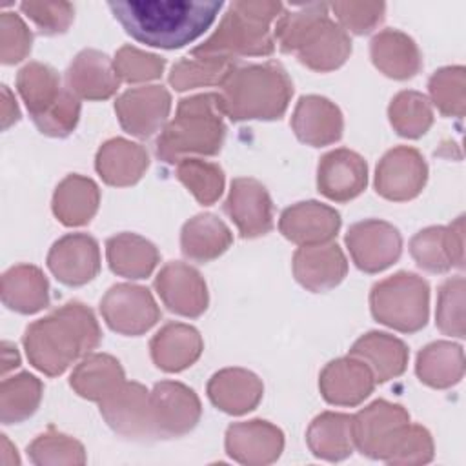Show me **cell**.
I'll list each match as a JSON object with an SVG mask.
<instances>
[{
	"label": "cell",
	"instance_id": "13",
	"mask_svg": "<svg viewBox=\"0 0 466 466\" xmlns=\"http://www.w3.org/2000/svg\"><path fill=\"white\" fill-rule=\"evenodd\" d=\"M428 180V164L419 149L397 146L384 153L375 169L377 193L391 202H406L420 195Z\"/></svg>",
	"mask_w": 466,
	"mask_h": 466
},
{
	"label": "cell",
	"instance_id": "44",
	"mask_svg": "<svg viewBox=\"0 0 466 466\" xmlns=\"http://www.w3.org/2000/svg\"><path fill=\"white\" fill-rule=\"evenodd\" d=\"M27 455L36 466L86 464L84 446L76 439L56 431L53 426L27 446Z\"/></svg>",
	"mask_w": 466,
	"mask_h": 466
},
{
	"label": "cell",
	"instance_id": "16",
	"mask_svg": "<svg viewBox=\"0 0 466 466\" xmlns=\"http://www.w3.org/2000/svg\"><path fill=\"white\" fill-rule=\"evenodd\" d=\"M410 253L419 268L430 273H446L464 266V217L450 226H430L410 240Z\"/></svg>",
	"mask_w": 466,
	"mask_h": 466
},
{
	"label": "cell",
	"instance_id": "9",
	"mask_svg": "<svg viewBox=\"0 0 466 466\" xmlns=\"http://www.w3.org/2000/svg\"><path fill=\"white\" fill-rule=\"evenodd\" d=\"M410 426V413L400 404L384 399L373 400L353 415L355 448L370 457L388 462Z\"/></svg>",
	"mask_w": 466,
	"mask_h": 466
},
{
	"label": "cell",
	"instance_id": "36",
	"mask_svg": "<svg viewBox=\"0 0 466 466\" xmlns=\"http://www.w3.org/2000/svg\"><path fill=\"white\" fill-rule=\"evenodd\" d=\"M106 257L111 271L124 279H146L158 264V249L137 233H118L106 240Z\"/></svg>",
	"mask_w": 466,
	"mask_h": 466
},
{
	"label": "cell",
	"instance_id": "35",
	"mask_svg": "<svg viewBox=\"0 0 466 466\" xmlns=\"http://www.w3.org/2000/svg\"><path fill=\"white\" fill-rule=\"evenodd\" d=\"M100 204L98 186L82 175H67L53 193V213L67 228L87 224Z\"/></svg>",
	"mask_w": 466,
	"mask_h": 466
},
{
	"label": "cell",
	"instance_id": "48",
	"mask_svg": "<svg viewBox=\"0 0 466 466\" xmlns=\"http://www.w3.org/2000/svg\"><path fill=\"white\" fill-rule=\"evenodd\" d=\"M20 11L47 36L66 33L75 18V7L69 2H22Z\"/></svg>",
	"mask_w": 466,
	"mask_h": 466
},
{
	"label": "cell",
	"instance_id": "40",
	"mask_svg": "<svg viewBox=\"0 0 466 466\" xmlns=\"http://www.w3.org/2000/svg\"><path fill=\"white\" fill-rule=\"evenodd\" d=\"M235 64L237 60L189 53L187 56L173 64L169 73V84L177 91L202 86H220L228 73L235 67Z\"/></svg>",
	"mask_w": 466,
	"mask_h": 466
},
{
	"label": "cell",
	"instance_id": "42",
	"mask_svg": "<svg viewBox=\"0 0 466 466\" xmlns=\"http://www.w3.org/2000/svg\"><path fill=\"white\" fill-rule=\"evenodd\" d=\"M175 175L202 206L215 204L224 191V171L215 162L186 157L177 162Z\"/></svg>",
	"mask_w": 466,
	"mask_h": 466
},
{
	"label": "cell",
	"instance_id": "1",
	"mask_svg": "<svg viewBox=\"0 0 466 466\" xmlns=\"http://www.w3.org/2000/svg\"><path fill=\"white\" fill-rule=\"evenodd\" d=\"M107 7L124 31L137 42L151 47L178 49L209 29L222 2L131 0L109 2Z\"/></svg>",
	"mask_w": 466,
	"mask_h": 466
},
{
	"label": "cell",
	"instance_id": "25",
	"mask_svg": "<svg viewBox=\"0 0 466 466\" xmlns=\"http://www.w3.org/2000/svg\"><path fill=\"white\" fill-rule=\"evenodd\" d=\"M291 127L300 142L322 147L340 140L344 118L340 109L329 98L304 95L299 98L291 115Z\"/></svg>",
	"mask_w": 466,
	"mask_h": 466
},
{
	"label": "cell",
	"instance_id": "45",
	"mask_svg": "<svg viewBox=\"0 0 466 466\" xmlns=\"http://www.w3.org/2000/svg\"><path fill=\"white\" fill-rule=\"evenodd\" d=\"M435 324L444 335H451L457 339H462L466 335L464 277H451L439 288Z\"/></svg>",
	"mask_w": 466,
	"mask_h": 466
},
{
	"label": "cell",
	"instance_id": "3",
	"mask_svg": "<svg viewBox=\"0 0 466 466\" xmlns=\"http://www.w3.org/2000/svg\"><path fill=\"white\" fill-rule=\"evenodd\" d=\"M282 53L295 55L311 71L328 73L340 67L351 55L350 35L329 16L324 2L299 4L282 11L273 29Z\"/></svg>",
	"mask_w": 466,
	"mask_h": 466
},
{
	"label": "cell",
	"instance_id": "31",
	"mask_svg": "<svg viewBox=\"0 0 466 466\" xmlns=\"http://www.w3.org/2000/svg\"><path fill=\"white\" fill-rule=\"evenodd\" d=\"M0 295L5 308L22 315H33L49 304V282L40 268L16 264L4 271Z\"/></svg>",
	"mask_w": 466,
	"mask_h": 466
},
{
	"label": "cell",
	"instance_id": "27",
	"mask_svg": "<svg viewBox=\"0 0 466 466\" xmlns=\"http://www.w3.org/2000/svg\"><path fill=\"white\" fill-rule=\"evenodd\" d=\"M262 393V380L244 368H224L208 382V397L211 404L229 415H244L255 410Z\"/></svg>",
	"mask_w": 466,
	"mask_h": 466
},
{
	"label": "cell",
	"instance_id": "8",
	"mask_svg": "<svg viewBox=\"0 0 466 466\" xmlns=\"http://www.w3.org/2000/svg\"><path fill=\"white\" fill-rule=\"evenodd\" d=\"M370 308L375 320L400 333H417L428 322L430 286L410 271H399L371 288Z\"/></svg>",
	"mask_w": 466,
	"mask_h": 466
},
{
	"label": "cell",
	"instance_id": "37",
	"mask_svg": "<svg viewBox=\"0 0 466 466\" xmlns=\"http://www.w3.org/2000/svg\"><path fill=\"white\" fill-rule=\"evenodd\" d=\"M126 382L120 362L107 353L86 355L69 377L71 388L84 399L100 402Z\"/></svg>",
	"mask_w": 466,
	"mask_h": 466
},
{
	"label": "cell",
	"instance_id": "39",
	"mask_svg": "<svg viewBox=\"0 0 466 466\" xmlns=\"http://www.w3.org/2000/svg\"><path fill=\"white\" fill-rule=\"evenodd\" d=\"M42 393V380L27 371L4 379L0 384L2 424H18L35 415V411L40 406Z\"/></svg>",
	"mask_w": 466,
	"mask_h": 466
},
{
	"label": "cell",
	"instance_id": "17",
	"mask_svg": "<svg viewBox=\"0 0 466 466\" xmlns=\"http://www.w3.org/2000/svg\"><path fill=\"white\" fill-rule=\"evenodd\" d=\"M224 211L242 238H257L273 229V202L268 189L255 178L238 177L231 182Z\"/></svg>",
	"mask_w": 466,
	"mask_h": 466
},
{
	"label": "cell",
	"instance_id": "52",
	"mask_svg": "<svg viewBox=\"0 0 466 466\" xmlns=\"http://www.w3.org/2000/svg\"><path fill=\"white\" fill-rule=\"evenodd\" d=\"M20 364V355L16 351V346L11 342H2V375H5L9 370L16 368Z\"/></svg>",
	"mask_w": 466,
	"mask_h": 466
},
{
	"label": "cell",
	"instance_id": "21",
	"mask_svg": "<svg viewBox=\"0 0 466 466\" xmlns=\"http://www.w3.org/2000/svg\"><path fill=\"white\" fill-rule=\"evenodd\" d=\"M279 229L297 246L326 244L337 237L340 229V215L328 204L304 200L280 213Z\"/></svg>",
	"mask_w": 466,
	"mask_h": 466
},
{
	"label": "cell",
	"instance_id": "15",
	"mask_svg": "<svg viewBox=\"0 0 466 466\" xmlns=\"http://www.w3.org/2000/svg\"><path fill=\"white\" fill-rule=\"evenodd\" d=\"M169 109L171 95L164 86L131 87L115 102V113L122 129L138 138H147L162 129Z\"/></svg>",
	"mask_w": 466,
	"mask_h": 466
},
{
	"label": "cell",
	"instance_id": "4",
	"mask_svg": "<svg viewBox=\"0 0 466 466\" xmlns=\"http://www.w3.org/2000/svg\"><path fill=\"white\" fill-rule=\"evenodd\" d=\"M218 95L224 115L233 122L277 120L289 106L293 82L277 62L235 64Z\"/></svg>",
	"mask_w": 466,
	"mask_h": 466
},
{
	"label": "cell",
	"instance_id": "22",
	"mask_svg": "<svg viewBox=\"0 0 466 466\" xmlns=\"http://www.w3.org/2000/svg\"><path fill=\"white\" fill-rule=\"evenodd\" d=\"M368 184L366 160L346 147L326 153L317 167V187L333 202H348L359 197Z\"/></svg>",
	"mask_w": 466,
	"mask_h": 466
},
{
	"label": "cell",
	"instance_id": "18",
	"mask_svg": "<svg viewBox=\"0 0 466 466\" xmlns=\"http://www.w3.org/2000/svg\"><path fill=\"white\" fill-rule=\"evenodd\" d=\"M155 289L164 306L182 317L195 319L208 309V286L202 275L186 262L171 260L155 277Z\"/></svg>",
	"mask_w": 466,
	"mask_h": 466
},
{
	"label": "cell",
	"instance_id": "12",
	"mask_svg": "<svg viewBox=\"0 0 466 466\" xmlns=\"http://www.w3.org/2000/svg\"><path fill=\"white\" fill-rule=\"evenodd\" d=\"M346 246L360 271L379 273L399 260L402 237L393 224L380 218H366L350 226Z\"/></svg>",
	"mask_w": 466,
	"mask_h": 466
},
{
	"label": "cell",
	"instance_id": "30",
	"mask_svg": "<svg viewBox=\"0 0 466 466\" xmlns=\"http://www.w3.org/2000/svg\"><path fill=\"white\" fill-rule=\"evenodd\" d=\"M373 66L395 80L413 78L422 67V55L411 36L399 29H382L370 42Z\"/></svg>",
	"mask_w": 466,
	"mask_h": 466
},
{
	"label": "cell",
	"instance_id": "5",
	"mask_svg": "<svg viewBox=\"0 0 466 466\" xmlns=\"http://www.w3.org/2000/svg\"><path fill=\"white\" fill-rule=\"evenodd\" d=\"M224 116L218 93L180 98L175 118L162 127L155 142V155L166 164L187 155H217L226 138Z\"/></svg>",
	"mask_w": 466,
	"mask_h": 466
},
{
	"label": "cell",
	"instance_id": "14",
	"mask_svg": "<svg viewBox=\"0 0 466 466\" xmlns=\"http://www.w3.org/2000/svg\"><path fill=\"white\" fill-rule=\"evenodd\" d=\"M98 404L100 415L118 435L138 441L155 439L149 391L140 382H124Z\"/></svg>",
	"mask_w": 466,
	"mask_h": 466
},
{
	"label": "cell",
	"instance_id": "50",
	"mask_svg": "<svg viewBox=\"0 0 466 466\" xmlns=\"http://www.w3.org/2000/svg\"><path fill=\"white\" fill-rule=\"evenodd\" d=\"M433 459V441L426 428L410 424L388 464H426Z\"/></svg>",
	"mask_w": 466,
	"mask_h": 466
},
{
	"label": "cell",
	"instance_id": "24",
	"mask_svg": "<svg viewBox=\"0 0 466 466\" xmlns=\"http://www.w3.org/2000/svg\"><path fill=\"white\" fill-rule=\"evenodd\" d=\"M348 273V260L335 242L300 246L293 255V275L297 282L313 293L339 286Z\"/></svg>",
	"mask_w": 466,
	"mask_h": 466
},
{
	"label": "cell",
	"instance_id": "29",
	"mask_svg": "<svg viewBox=\"0 0 466 466\" xmlns=\"http://www.w3.org/2000/svg\"><path fill=\"white\" fill-rule=\"evenodd\" d=\"M202 350L204 342L198 329L182 322L166 324L149 342L155 366L167 373H177L193 366L202 355Z\"/></svg>",
	"mask_w": 466,
	"mask_h": 466
},
{
	"label": "cell",
	"instance_id": "43",
	"mask_svg": "<svg viewBox=\"0 0 466 466\" xmlns=\"http://www.w3.org/2000/svg\"><path fill=\"white\" fill-rule=\"evenodd\" d=\"M428 91L433 106L444 116L461 118L466 106V75L462 66L441 67L430 76Z\"/></svg>",
	"mask_w": 466,
	"mask_h": 466
},
{
	"label": "cell",
	"instance_id": "2",
	"mask_svg": "<svg viewBox=\"0 0 466 466\" xmlns=\"http://www.w3.org/2000/svg\"><path fill=\"white\" fill-rule=\"evenodd\" d=\"M100 340L102 331L93 311L76 300L31 322L22 339L29 362L47 377L62 375L75 360L89 355Z\"/></svg>",
	"mask_w": 466,
	"mask_h": 466
},
{
	"label": "cell",
	"instance_id": "6",
	"mask_svg": "<svg viewBox=\"0 0 466 466\" xmlns=\"http://www.w3.org/2000/svg\"><path fill=\"white\" fill-rule=\"evenodd\" d=\"M280 2L238 0L229 4L217 31L191 53L237 60L240 56H268L275 51L273 24L282 15Z\"/></svg>",
	"mask_w": 466,
	"mask_h": 466
},
{
	"label": "cell",
	"instance_id": "51",
	"mask_svg": "<svg viewBox=\"0 0 466 466\" xmlns=\"http://www.w3.org/2000/svg\"><path fill=\"white\" fill-rule=\"evenodd\" d=\"M20 120V109L18 104L9 91L7 86H2V129H7L9 126L16 124Z\"/></svg>",
	"mask_w": 466,
	"mask_h": 466
},
{
	"label": "cell",
	"instance_id": "26",
	"mask_svg": "<svg viewBox=\"0 0 466 466\" xmlns=\"http://www.w3.org/2000/svg\"><path fill=\"white\" fill-rule=\"evenodd\" d=\"M66 84L82 100H107L116 93L120 78L106 53L82 49L66 71Z\"/></svg>",
	"mask_w": 466,
	"mask_h": 466
},
{
	"label": "cell",
	"instance_id": "20",
	"mask_svg": "<svg viewBox=\"0 0 466 466\" xmlns=\"http://www.w3.org/2000/svg\"><path fill=\"white\" fill-rule=\"evenodd\" d=\"M224 446L226 453L238 464L266 466L280 457L284 433L262 419L235 422L226 430Z\"/></svg>",
	"mask_w": 466,
	"mask_h": 466
},
{
	"label": "cell",
	"instance_id": "49",
	"mask_svg": "<svg viewBox=\"0 0 466 466\" xmlns=\"http://www.w3.org/2000/svg\"><path fill=\"white\" fill-rule=\"evenodd\" d=\"M33 44V33L16 13L4 11L0 16V60L5 66L22 62Z\"/></svg>",
	"mask_w": 466,
	"mask_h": 466
},
{
	"label": "cell",
	"instance_id": "32",
	"mask_svg": "<svg viewBox=\"0 0 466 466\" xmlns=\"http://www.w3.org/2000/svg\"><path fill=\"white\" fill-rule=\"evenodd\" d=\"M233 242L229 228L213 213H198L189 218L180 231L182 255L193 262H211L218 258Z\"/></svg>",
	"mask_w": 466,
	"mask_h": 466
},
{
	"label": "cell",
	"instance_id": "28",
	"mask_svg": "<svg viewBox=\"0 0 466 466\" xmlns=\"http://www.w3.org/2000/svg\"><path fill=\"white\" fill-rule=\"evenodd\" d=\"M147 166L149 155L146 147L120 137L104 142L95 157L96 173L107 186L115 187L137 184Z\"/></svg>",
	"mask_w": 466,
	"mask_h": 466
},
{
	"label": "cell",
	"instance_id": "34",
	"mask_svg": "<svg viewBox=\"0 0 466 466\" xmlns=\"http://www.w3.org/2000/svg\"><path fill=\"white\" fill-rule=\"evenodd\" d=\"M306 442L317 459L339 462L353 453V415L324 411L317 415L308 431Z\"/></svg>",
	"mask_w": 466,
	"mask_h": 466
},
{
	"label": "cell",
	"instance_id": "47",
	"mask_svg": "<svg viewBox=\"0 0 466 466\" xmlns=\"http://www.w3.org/2000/svg\"><path fill=\"white\" fill-rule=\"evenodd\" d=\"M329 9L335 13L339 25L348 33L368 35L382 20L386 13L384 2H333Z\"/></svg>",
	"mask_w": 466,
	"mask_h": 466
},
{
	"label": "cell",
	"instance_id": "19",
	"mask_svg": "<svg viewBox=\"0 0 466 466\" xmlns=\"http://www.w3.org/2000/svg\"><path fill=\"white\" fill-rule=\"evenodd\" d=\"M47 268L66 286H84L100 271L98 242L87 233L60 237L47 253Z\"/></svg>",
	"mask_w": 466,
	"mask_h": 466
},
{
	"label": "cell",
	"instance_id": "23",
	"mask_svg": "<svg viewBox=\"0 0 466 466\" xmlns=\"http://www.w3.org/2000/svg\"><path fill=\"white\" fill-rule=\"evenodd\" d=\"M375 388V377L366 362L348 355L324 366L319 375V390L333 406H357Z\"/></svg>",
	"mask_w": 466,
	"mask_h": 466
},
{
	"label": "cell",
	"instance_id": "10",
	"mask_svg": "<svg viewBox=\"0 0 466 466\" xmlns=\"http://www.w3.org/2000/svg\"><path fill=\"white\" fill-rule=\"evenodd\" d=\"M149 399L155 439L182 437L200 420V400L197 393L182 382L160 380L149 391Z\"/></svg>",
	"mask_w": 466,
	"mask_h": 466
},
{
	"label": "cell",
	"instance_id": "38",
	"mask_svg": "<svg viewBox=\"0 0 466 466\" xmlns=\"http://www.w3.org/2000/svg\"><path fill=\"white\" fill-rule=\"evenodd\" d=\"M415 373L422 384L435 390L455 386L464 375L462 348L450 340L428 344L417 355Z\"/></svg>",
	"mask_w": 466,
	"mask_h": 466
},
{
	"label": "cell",
	"instance_id": "46",
	"mask_svg": "<svg viewBox=\"0 0 466 466\" xmlns=\"http://www.w3.org/2000/svg\"><path fill=\"white\" fill-rule=\"evenodd\" d=\"M113 66L120 80L138 84L160 78L166 67V58L133 46H122L113 58Z\"/></svg>",
	"mask_w": 466,
	"mask_h": 466
},
{
	"label": "cell",
	"instance_id": "41",
	"mask_svg": "<svg viewBox=\"0 0 466 466\" xmlns=\"http://www.w3.org/2000/svg\"><path fill=\"white\" fill-rule=\"evenodd\" d=\"M391 127L404 138H419L433 124V109L426 95L404 89L397 93L388 106Z\"/></svg>",
	"mask_w": 466,
	"mask_h": 466
},
{
	"label": "cell",
	"instance_id": "33",
	"mask_svg": "<svg viewBox=\"0 0 466 466\" xmlns=\"http://www.w3.org/2000/svg\"><path fill=\"white\" fill-rule=\"evenodd\" d=\"M350 355L368 364L375 382H386L402 375L410 357L408 346L400 339L382 331H370L357 339Z\"/></svg>",
	"mask_w": 466,
	"mask_h": 466
},
{
	"label": "cell",
	"instance_id": "11",
	"mask_svg": "<svg viewBox=\"0 0 466 466\" xmlns=\"http://www.w3.org/2000/svg\"><path fill=\"white\" fill-rule=\"evenodd\" d=\"M100 313L106 324L126 337H138L160 320V309L144 286L115 284L100 300Z\"/></svg>",
	"mask_w": 466,
	"mask_h": 466
},
{
	"label": "cell",
	"instance_id": "7",
	"mask_svg": "<svg viewBox=\"0 0 466 466\" xmlns=\"http://www.w3.org/2000/svg\"><path fill=\"white\" fill-rule=\"evenodd\" d=\"M16 89L42 135L64 138L80 118V98L62 86L60 75L47 64L29 62L16 75Z\"/></svg>",
	"mask_w": 466,
	"mask_h": 466
}]
</instances>
